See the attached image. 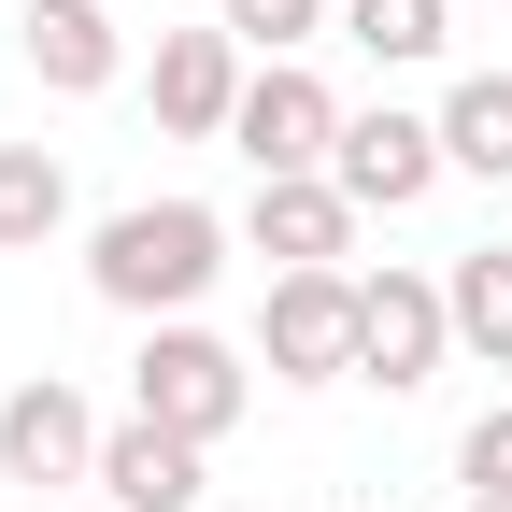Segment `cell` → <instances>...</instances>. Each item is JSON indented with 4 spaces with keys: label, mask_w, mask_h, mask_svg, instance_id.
<instances>
[{
    "label": "cell",
    "mask_w": 512,
    "mask_h": 512,
    "mask_svg": "<svg viewBox=\"0 0 512 512\" xmlns=\"http://www.w3.org/2000/svg\"><path fill=\"white\" fill-rule=\"evenodd\" d=\"M242 72H256V57H242L228 29H157V57H143V100H157V128H171V143H228Z\"/></svg>",
    "instance_id": "obj_8"
},
{
    "label": "cell",
    "mask_w": 512,
    "mask_h": 512,
    "mask_svg": "<svg viewBox=\"0 0 512 512\" xmlns=\"http://www.w3.org/2000/svg\"><path fill=\"white\" fill-rule=\"evenodd\" d=\"M100 498H114V512H200V498H214V456L128 413V427H100Z\"/></svg>",
    "instance_id": "obj_11"
},
{
    "label": "cell",
    "mask_w": 512,
    "mask_h": 512,
    "mask_svg": "<svg viewBox=\"0 0 512 512\" xmlns=\"http://www.w3.org/2000/svg\"><path fill=\"white\" fill-rule=\"evenodd\" d=\"M214 29L242 57H313V43L342 29V0H214Z\"/></svg>",
    "instance_id": "obj_16"
},
{
    "label": "cell",
    "mask_w": 512,
    "mask_h": 512,
    "mask_svg": "<svg viewBox=\"0 0 512 512\" xmlns=\"http://www.w3.org/2000/svg\"><path fill=\"white\" fill-rule=\"evenodd\" d=\"M456 498H512V399L470 413V441H456Z\"/></svg>",
    "instance_id": "obj_17"
},
{
    "label": "cell",
    "mask_w": 512,
    "mask_h": 512,
    "mask_svg": "<svg viewBox=\"0 0 512 512\" xmlns=\"http://www.w3.org/2000/svg\"><path fill=\"white\" fill-rule=\"evenodd\" d=\"M242 242L271 256V271H356V200H342L328 171H271L242 200Z\"/></svg>",
    "instance_id": "obj_9"
},
{
    "label": "cell",
    "mask_w": 512,
    "mask_h": 512,
    "mask_svg": "<svg viewBox=\"0 0 512 512\" xmlns=\"http://www.w3.org/2000/svg\"><path fill=\"white\" fill-rule=\"evenodd\" d=\"M228 242H242V214H214V200H128V214L86 228V285L114 313H143V328H171V313L214 299Z\"/></svg>",
    "instance_id": "obj_1"
},
{
    "label": "cell",
    "mask_w": 512,
    "mask_h": 512,
    "mask_svg": "<svg viewBox=\"0 0 512 512\" xmlns=\"http://www.w3.org/2000/svg\"><path fill=\"white\" fill-rule=\"evenodd\" d=\"M456 512H512V498H456Z\"/></svg>",
    "instance_id": "obj_20"
},
{
    "label": "cell",
    "mask_w": 512,
    "mask_h": 512,
    "mask_svg": "<svg viewBox=\"0 0 512 512\" xmlns=\"http://www.w3.org/2000/svg\"><path fill=\"white\" fill-rule=\"evenodd\" d=\"M441 299H456V356L512 370V242H470L456 271H441Z\"/></svg>",
    "instance_id": "obj_14"
},
{
    "label": "cell",
    "mask_w": 512,
    "mask_h": 512,
    "mask_svg": "<svg viewBox=\"0 0 512 512\" xmlns=\"http://www.w3.org/2000/svg\"><path fill=\"white\" fill-rule=\"evenodd\" d=\"M441 157L470 185H512V72H456L441 86Z\"/></svg>",
    "instance_id": "obj_13"
},
{
    "label": "cell",
    "mask_w": 512,
    "mask_h": 512,
    "mask_svg": "<svg viewBox=\"0 0 512 512\" xmlns=\"http://www.w3.org/2000/svg\"><path fill=\"white\" fill-rule=\"evenodd\" d=\"M456 15H512V0H456Z\"/></svg>",
    "instance_id": "obj_19"
},
{
    "label": "cell",
    "mask_w": 512,
    "mask_h": 512,
    "mask_svg": "<svg viewBox=\"0 0 512 512\" xmlns=\"http://www.w3.org/2000/svg\"><path fill=\"white\" fill-rule=\"evenodd\" d=\"M128 413L214 456V441L256 413V356H242V342H214L200 313H171V328H143V356H128Z\"/></svg>",
    "instance_id": "obj_2"
},
{
    "label": "cell",
    "mask_w": 512,
    "mask_h": 512,
    "mask_svg": "<svg viewBox=\"0 0 512 512\" xmlns=\"http://www.w3.org/2000/svg\"><path fill=\"white\" fill-rule=\"evenodd\" d=\"M72 228V157L57 143H0V256H43Z\"/></svg>",
    "instance_id": "obj_12"
},
{
    "label": "cell",
    "mask_w": 512,
    "mask_h": 512,
    "mask_svg": "<svg viewBox=\"0 0 512 512\" xmlns=\"http://www.w3.org/2000/svg\"><path fill=\"white\" fill-rule=\"evenodd\" d=\"M441 356H456V299H441V271H356V384H384V399H413V384H441Z\"/></svg>",
    "instance_id": "obj_4"
},
{
    "label": "cell",
    "mask_w": 512,
    "mask_h": 512,
    "mask_svg": "<svg viewBox=\"0 0 512 512\" xmlns=\"http://www.w3.org/2000/svg\"><path fill=\"white\" fill-rule=\"evenodd\" d=\"M43 512H114V498H100V484H86V498H43Z\"/></svg>",
    "instance_id": "obj_18"
},
{
    "label": "cell",
    "mask_w": 512,
    "mask_h": 512,
    "mask_svg": "<svg viewBox=\"0 0 512 512\" xmlns=\"http://www.w3.org/2000/svg\"><path fill=\"white\" fill-rule=\"evenodd\" d=\"M0 484H29V498H57V484H100V413H86L57 370H29L15 399H0Z\"/></svg>",
    "instance_id": "obj_7"
},
{
    "label": "cell",
    "mask_w": 512,
    "mask_h": 512,
    "mask_svg": "<svg viewBox=\"0 0 512 512\" xmlns=\"http://www.w3.org/2000/svg\"><path fill=\"white\" fill-rule=\"evenodd\" d=\"M342 114L356 100L313 72V57H256V72H242V114H228V157L256 185H271V171H328L342 157Z\"/></svg>",
    "instance_id": "obj_3"
},
{
    "label": "cell",
    "mask_w": 512,
    "mask_h": 512,
    "mask_svg": "<svg viewBox=\"0 0 512 512\" xmlns=\"http://www.w3.org/2000/svg\"><path fill=\"white\" fill-rule=\"evenodd\" d=\"M15 57H29L43 100H100V86H128V29H114V0H29V15H15Z\"/></svg>",
    "instance_id": "obj_10"
},
{
    "label": "cell",
    "mask_w": 512,
    "mask_h": 512,
    "mask_svg": "<svg viewBox=\"0 0 512 512\" xmlns=\"http://www.w3.org/2000/svg\"><path fill=\"white\" fill-rule=\"evenodd\" d=\"M342 43L370 72H427V57L456 43V0H342Z\"/></svg>",
    "instance_id": "obj_15"
},
{
    "label": "cell",
    "mask_w": 512,
    "mask_h": 512,
    "mask_svg": "<svg viewBox=\"0 0 512 512\" xmlns=\"http://www.w3.org/2000/svg\"><path fill=\"white\" fill-rule=\"evenodd\" d=\"M256 370L271 384H356V271H271V299H256Z\"/></svg>",
    "instance_id": "obj_5"
},
{
    "label": "cell",
    "mask_w": 512,
    "mask_h": 512,
    "mask_svg": "<svg viewBox=\"0 0 512 512\" xmlns=\"http://www.w3.org/2000/svg\"><path fill=\"white\" fill-rule=\"evenodd\" d=\"M441 171H456V157H441V114H399V100H356V114H342L328 185H342L356 214H413Z\"/></svg>",
    "instance_id": "obj_6"
}]
</instances>
